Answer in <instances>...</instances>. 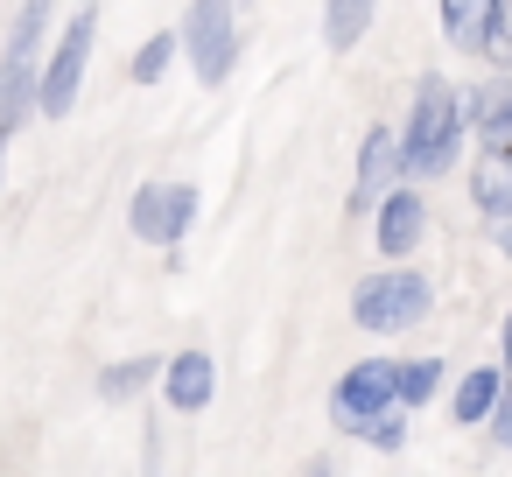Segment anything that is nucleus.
<instances>
[{"label": "nucleus", "instance_id": "obj_1", "mask_svg": "<svg viewBox=\"0 0 512 477\" xmlns=\"http://www.w3.org/2000/svg\"><path fill=\"white\" fill-rule=\"evenodd\" d=\"M456 99H463V92H456L449 78H421V85H414V113H407V127L393 134L407 176H442V169L456 162V141H463Z\"/></svg>", "mask_w": 512, "mask_h": 477}, {"label": "nucleus", "instance_id": "obj_2", "mask_svg": "<svg viewBox=\"0 0 512 477\" xmlns=\"http://www.w3.org/2000/svg\"><path fill=\"white\" fill-rule=\"evenodd\" d=\"M428 316V274L414 267H386V274H365L358 295H351V323L372 330V337H393V330H414Z\"/></svg>", "mask_w": 512, "mask_h": 477}, {"label": "nucleus", "instance_id": "obj_3", "mask_svg": "<svg viewBox=\"0 0 512 477\" xmlns=\"http://www.w3.org/2000/svg\"><path fill=\"white\" fill-rule=\"evenodd\" d=\"M43 29H50V8H22L15 15V36H8V57H0V148L15 141V127L36 113V50H43Z\"/></svg>", "mask_w": 512, "mask_h": 477}, {"label": "nucleus", "instance_id": "obj_4", "mask_svg": "<svg viewBox=\"0 0 512 477\" xmlns=\"http://www.w3.org/2000/svg\"><path fill=\"white\" fill-rule=\"evenodd\" d=\"M92 36H99V8H78L50 50V64L36 71V113L43 120H64L78 106V85H85V64H92Z\"/></svg>", "mask_w": 512, "mask_h": 477}, {"label": "nucleus", "instance_id": "obj_5", "mask_svg": "<svg viewBox=\"0 0 512 477\" xmlns=\"http://www.w3.org/2000/svg\"><path fill=\"white\" fill-rule=\"evenodd\" d=\"M176 50L190 57L197 85H225V78H232V64H239V15H232V8H218V0H197V8L183 15Z\"/></svg>", "mask_w": 512, "mask_h": 477}, {"label": "nucleus", "instance_id": "obj_6", "mask_svg": "<svg viewBox=\"0 0 512 477\" xmlns=\"http://www.w3.org/2000/svg\"><path fill=\"white\" fill-rule=\"evenodd\" d=\"M379 414H400V407H393V358L351 365V372L337 379V393H330V421H337L344 435H365Z\"/></svg>", "mask_w": 512, "mask_h": 477}, {"label": "nucleus", "instance_id": "obj_7", "mask_svg": "<svg viewBox=\"0 0 512 477\" xmlns=\"http://www.w3.org/2000/svg\"><path fill=\"white\" fill-rule=\"evenodd\" d=\"M127 225H134V239H148V246H176V239L197 225V190H190V183H141L134 204H127Z\"/></svg>", "mask_w": 512, "mask_h": 477}, {"label": "nucleus", "instance_id": "obj_8", "mask_svg": "<svg viewBox=\"0 0 512 477\" xmlns=\"http://www.w3.org/2000/svg\"><path fill=\"white\" fill-rule=\"evenodd\" d=\"M456 113H463V127H477L484 155L512 162V85H484V92L456 99Z\"/></svg>", "mask_w": 512, "mask_h": 477}, {"label": "nucleus", "instance_id": "obj_9", "mask_svg": "<svg viewBox=\"0 0 512 477\" xmlns=\"http://www.w3.org/2000/svg\"><path fill=\"white\" fill-rule=\"evenodd\" d=\"M211 393H218V365H211V351H176V358L162 365V400H169L176 414L211 407Z\"/></svg>", "mask_w": 512, "mask_h": 477}, {"label": "nucleus", "instance_id": "obj_10", "mask_svg": "<svg viewBox=\"0 0 512 477\" xmlns=\"http://www.w3.org/2000/svg\"><path fill=\"white\" fill-rule=\"evenodd\" d=\"M400 176V141H393V127H372L365 134V148H358V183H351V211H365L386 183Z\"/></svg>", "mask_w": 512, "mask_h": 477}, {"label": "nucleus", "instance_id": "obj_11", "mask_svg": "<svg viewBox=\"0 0 512 477\" xmlns=\"http://www.w3.org/2000/svg\"><path fill=\"white\" fill-rule=\"evenodd\" d=\"M421 225H428V211H421V197H414V190H393V197L379 204V232H372V239H379V253H386V260L400 267V260L414 253V239H421Z\"/></svg>", "mask_w": 512, "mask_h": 477}, {"label": "nucleus", "instance_id": "obj_12", "mask_svg": "<svg viewBox=\"0 0 512 477\" xmlns=\"http://www.w3.org/2000/svg\"><path fill=\"white\" fill-rule=\"evenodd\" d=\"M498 386H505V372H498V365H470V372L456 379V393H449V414H456L463 428L491 421V407H498Z\"/></svg>", "mask_w": 512, "mask_h": 477}, {"label": "nucleus", "instance_id": "obj_13", "mask_svg": "<svg viewBox=\"0 0 512 477\" xmlns=\"http://www.w3.org/2000/svg\"><path fill=\"white\" fill-rule=\"evenodd\" d=\"M470 197H477L484 218H498V232H512V162L484 155V162L470 169Z\"/></svg>", "mask_w": 512, "mask_h": 477}, {"label": "nucleus", "instance_id": "obj_14", "mask_svg": "<svg viewBox=\"0 0 512 477\" xmlns=\"http://www.w3.org/2000/svg\"><path fill=\"white\" fill-rule=\"evenodd\" d=\"M435 386H442V358H407V365H393V407H400V414H407V407H428Z\"/></svg>", "mask_w": 512, "mask_h": 477}, {"label": "nucleus", "instance_id": "obj_15", "mask_svg": "<svg viewBox=\"0 0 512 477\" xmlns=\"http://www.w3.org/2000/svg\"><path fill=\"white\" fill-rule=\"evenodd\" d=\"M365 29H372V8H365V0H337V8H323V43H330V50H351Z\"/></svg>", "mask_w": 512, "mask_h": 477}, {"label": "nucleus", "instance_id": "obj_16", "mask_svg": "<svg viewBox=\"0 0 512 477\" xmlns=\"http://www.w3.org/2000/svg\"><path fill=\"white\" fill-rule=\"evenodd\" d=\"M155 372H162V358H120V365L99 372V393H106V400H134Z\"/></svg>", "mask_w": 512, "mask_h": 477}, {"label": "nucleus", "instance_id": "obj_17", "mask_svg": "<svg viewBox=\"0 0 512 477\" xmlns=\"http://www.w3.org/2000/svg\"><path fill=\"white\" fill-rule=\"evenodd\" d=\"M477 50H484L498 71H512V0H491V8H484V36H477Z\"/></svg>", "mask_w": 512, "mask_h": 477}, {"label": "nucleus", "instance_id": "obj_18", "mask_svg": "<svg viewBox=\"0 0 512 477\" xmlns=\"http://www.w3.org/2000/svg\"><path fill=\"white\" fill-rule=\"evenodd\" d=\"M442 36H449V50H477L484 8H477V0H449V8H442Z\"/></svg>", "mask_w": 512, "mask_h": 477}, {"label": "nucleus", "instance_id": "obj_19", "mask_svg": "<svg viewBox=\"0 0 512 477\" xmlns=\"http://www.w3.org/2000/svg\"><path fill=\"white\" fill-rule=\"evenodd\" d=\"M169 64H176V36H148L141 57H134V85H162Z\"/></svg>", "mask_w": 512, "mask_h": 477}, {"label": "nucleus", "instance_id": "obj_20", "mask_svg": "<svg viewBox=\"0 0 512 477\" xmlns=\"http://www.w3.org/2000/svg\"><path fill=\"white\" fill-rule=\"evenodd\" d=\"M491 435H498V449H512V372H505V386H498V407H491Z\"/></svg>", "mask_w": 512, "mask_h": 477}, {"label": "nucleus", "instance_id": "obj_21", "mask_svg": "<svg viewBox=\"0 0 512 477\" xmlns=\"http://www.w3.org/2000/svg\"><path fill=\"white\" fill-rule=\"evenodd\" d=\"M400 435H407V421H400V414H379V421L365 428V442H372V449H400Z\"/></svg>", "mask_w": 512, "mask_h": 477}, {"label": "nucleus", "instance_id": "obj_22", "mask_svg": "<svg viewBox=\"0 0 512 477\" xmlns=\"http://www.w3.org/2000/svg\"><path fill=\"white\" fill-rule=\"evenodd\" d=\"M302 477H337V463H330V456H309V463H302Z\"/></svg>", "mask_w": 512, "mask_h": 477}, {"label": "nucleus", "instance_id": "obj_23", "mask_svg": "<svg viewBox=\"0 0 512 477\" xmlns=\"http://www.w3.org/2000/svg\"><path fill=\"white\" fill-rule=\"evenodd\" d=\"M498 344H505V365H512V309H505V330H498Z\"/></svg>", "mask_w": 512, "mask_h": 477}, {"label": "nucleus", "instance_id": "obj_24", "mask_svg": "<svg viewBox=\"0 0 512 477\" xmlns=\"http://www.w3.org/2000/svg\"><path fill=\"white\" fill-rule=\"evenodd\" d=\"M0 162H8V148H0Z\"/></svg>", "mask_w": 512, "mask_h": 477}]
</instances>
